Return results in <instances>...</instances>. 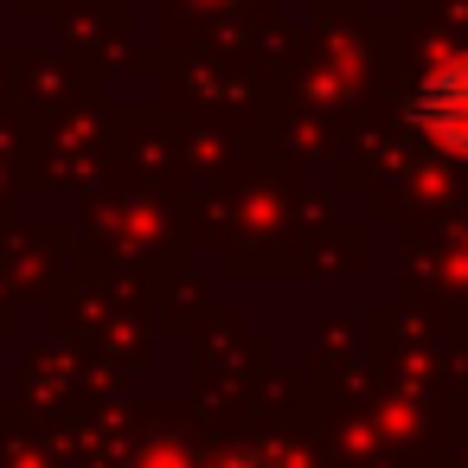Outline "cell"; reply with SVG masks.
<instances>
[{"label":"cell","instance_id":"cell-1","mask_svg":"<svg viewBox=\"0 0 468 468\" xmlns=\"http://www.w3.org/2000/svg\"><path fill=\"white\" fill-rule=\"evenodd\" d=\"M423 122L449 142V148H468V58H449L442 71H430L423 84Z\"/></svg>","mask_w":468,"mask_h":468}]
</instances>
